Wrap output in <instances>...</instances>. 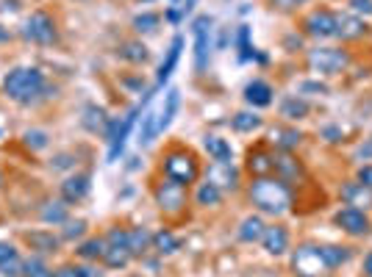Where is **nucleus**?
<instances>
[{"label": "nucleus", "instance_id": "nucleus-1", "mask_svg": "<svg viewBox=\"0 0 372 277\" xmlns=\"http://www.w3.org/2000/svg\"><path fill=\"white\" fill-rule=\"evenodd\" d=\"M247 194L261 214L283 216L292 208V186L281 178H253Z\"/></svg>", "mask_w": 372, "mask_h": 277}, {"label": "nucleus", "instance_id": "nucleus-2", "mask_svg": "<svg viewBox=\"0 0 372 277\" xmlns=\"http://www.w3.org/2000/svg\"><path fill=\"white\" fill-rule=\"evenodd\" d=\"M3 92L9 94L14 103L28 106V103H34L36 97L45 92V75L36 67H14L3 78Z\"/></svg>", "mask_w": 372, "mask_h": 277}, {"label": "nucleus", "instance_id": "nucleus-3", "mask_svg": "<svg viewBox=\"0 0 372 277\" xmlns=\"http://www.w3.org/2000/svg\"><path fill=\"white\" fill-rule=\"evenodd\" d=\"M164 178L175 181L181 186L195 183L201 178V164H198V155L186 147H172L164 155Z\"/></svg>", "mask_w": 372, "mask_h": 277}, {"label": "nucleus", "instance_id": "nucleus-4", "mask_svg": "<svg viewBox=\"0 0 372 277\" xmlns=\"http://www.w3.org/2000/svg\"><path fill=\"white\" fill-rule=\"evenodd\" d=\"M350 64V56L339 47H314L308 50V67L317 75H339Z\"/></svg>", "mask_w": 372, "mask_h": 277}, {"label": "nucleus", "instance_id": "nucleus-5", "mask_svg": "<svg viewBox=\"0 0 372 277\" xmlns=\"http://www.w3.org/2000/svg\"><path fill=\"white\" fill-rule=\"evenodd\" d=\"M292 269H295L298 277H322L325 272H331L328 264H325V258H322V252H320V247L311 244L300 247L292 255Z\"/></svg>", "mask_w": 372, "mask_h": 277}, {"label": "nucleus", "instance_id": "nucleus-6", "mask_svg": "<svg viewBox=\"0 0 372 277\" xmlns=\"http://www.w3.org/2000/svg\"><path fill=\"white\" fill-rule=\"evenodd\" d=\"M153 197H156V205L164 211V214H181L186 208V186L175 183V181H162L153 188Z\"/></svg>", "mask_w": 372, "mask_h": 277}, {"label": "nucleus", "instance_id": "nucleus-7", "mask_svg": "<svg viewBox=\"0 0 372 277\" xmlns=\"http://www.w3.org/2000/svg\"><path fill=\"white\" fill-rule=\"evenodd\" d=\"M334 225H337L342 233L353 236V239H359V236H367V233L372 230L370 216L364 214L361 208H353V205H344V208H339L337 214H334Z\"/></svg>", "mask_w": 372, "mask_h": 277}, {"label": "nucleus", "instance_id": "nucleus-8", "mask_svg": "<svg viewBox=\"0 0 372 277\" xmlns=\"http://www.w3.org/2000/svg\"><path fill=\"white\" fill-rule=\"evenodd\" d=\"M23 33H26V39H31L34 45H50V42L56 39V23H53V17H50L47 11H34V14L26 20Z\"/></svg>", "mask_w": 372, "mask_h": 277}, {"label": "nucleus", "instance_id": "nucleus-9", "mask_svg": "<svg viewBox=\"0 0 372 277\" xmlns=\"http://www.w3.org/2000/svg\"><path fill=\"white\" fill-rule=\"evenodd\" d=\"M303 31L314 39H331L337 36V11L331 9H314L303 20Z\"/></svg>", "mask_w": 372, "mask_h": 277}, {"label": "nucleus", "instance_id": "nucleus-10", "mask_svg": "<svg viewBox=\"0 0 372 277\" xmlns=\"http://www.w3.org/2000/svg\"><path fill=\"white\" fill-rule=\"evenodd\" d=\"M192 31H195V69L203 72L208 67V50H211V17L201 14L192 23Z\"/></svg>", "mask_w": 372, "mask_h": 277}, {"label": "nucleus", "instance_id": "nucleus-11", "mask_svg": "<svg viewBox=\"0 0 372 277\" xmlns=\"http://www.w3.org/2000/svg\"><path fill=\"white\" fill-rule=\"evenodd\" d=\"M139 111H142V106H136L131 108L120 125H117V130H114V136H111V142H108V161H117V155L123 153V147H125V139H128V133H131V128H134L136 117H139Z\"/></svg>", "mask_w": 372, "mask_h": 277}, {"label": "nucleus", "instance_id": "nucleus-12", "mask_svg": "<svg viewBox=\"0 0 372 277\" xmlns=\"http://www.w3.org/2000/svg\"><path fill=\"white\" fill-rule=\"evenodd\" d=\"M178 106H181V92L178 89H169L164 94V103L159 106V108H153V120H156V136L159 133H164L172 123V117L178 114Z\"/></svg>", "mask_w": 372, "mask_h": 277}, {"label": "nucleus", "instance_id": "nucleus-13", "mask_svg": "<svg viewBox=\"0 0 372 277\" xmlns=\"http://www.w3.org/2000/svg\"><path fill=\"white\" fill-rule=\"evenodd\" d=\"M272 161H275V178H281V181H286V183L303 178V166H300V161L292 153L278 150V153H272Z\"/></svg>", "mask_w": 372, "mask_h": 277}, {"label": "nucleus", "instance_id": "nucleus-14", "mask_svg": "<svg viewBox=\"0 0 372 277\" xmlns=\"http://www.w3.org/2000/svg\"><path fill=\"white\" fill-rule=\"evenodd\" d=\"M247 172L253 175V178H270L272 172H275V161H272V153L267 147H253L250 153H247Z\"/></svg>", "mask_w": 372, "mask_h": 277}, {"label": "nucleus", "instance_id": "nucleus-15", "mask_svg": "<svg viewBox=\"0 0 372 277\" xmlns=\"http://www.w3.org/2000/svg\"><path fill=\"white\" fill-rule=\"evenodd\" d=\"M367 33V23L356 14H337V39L342 42H353L361 39Z\"/></svg>", "mask_w": 372, "mask_h": 277}, {"label": "nucleus", "instance_id": "nucleus-16", "mask_svg": "<svg viewBox=\"0 0 372 277\" xmlns=\"http://www.w3.org/2000/svg\"><path fill=\"white\" fill-rule=\"evenodd\" d=\"M261 247L270 255H283L289 249V230L283 225H267V230L261 236Z\"/></svg>", "mask_w": 372, "mask_h": 277}, {"label": "nucleus", "instance_id": "nucleus-17", "mask_svg": "<svg viewBox=\"0 0 372 277\" xmlns=\"http://www.w3.org/2000/svg\"><path fill=\"white\" fill-rule=\"evenodd\" d=\"M89 194V175H69L67 181L62 183V200L72 205V203H78V200H84Z\"/></svg>", "mask_w": 372, "mask_h": 277}, {"label": "nucleus", "instance_id": "nucleus-18", "mask_svg": "<svg viewBox=\"0 0 372 277\" xmlns=\"http://www.w3.org/2000/svg\"><path fill=\"white\" fill-rule=\"evenodd\" d=\"M342 200H344V205H353V208H370L372 205V188L367 186H361L359 181L356 183H347L342 186Z\"/></svg>", "mask_w": 372, "mask_h": 277}, {"label": "nucleus", "instance_id": "nucleus-19", "mask_svg": "<svg viewBox=\"0 0 372 277\" xmlns=\"http://www.w3.org/2000/svg\"><path fill=\"white\" fill-rule=\"evenodd\" d=\"M272 86L267 81H250L247 86H244V100L253 106V108H267L272 106Z\"/></svg>", "mask_w": 372, "mask_h": 277}, {"label": "nucleus", "instance_id": "nucleus-20", "mask_svg": "<svg viewBox=\"0 0 372 277\" xmlns=\"http://www.w3.org/2000/svg\"><path fill=\"white\" fill-rule=\"evenodd\" d=\"M0 275L3 277H20L23 275V261L20 252L9 242H0Z\"/></svg>", "mask_w": 372, "mask_h": 277}, {"label": "nucleus", "instance_id": "nucleus-21", "mask_svg": "<svg viewBox=\"0 0 372 277\" xmlns=\"http://www.w3.org/2000/svg\"><path fill=\"white\" fill-rule=\"evenodd\" d=\"M264 230H267V225H264V219L259 214H250L242 219V225H239V242H244V244H253V242H261V236H264Z\"/></svg>", "mask_w": 372, "mask_h": 277}, {"label": "nucleus", "instance_id": "nucleus-22", "mask_svg": "<svg viewBox=\"0 0 372 277\" xmlns=\"http://www.w3.org/2000/svg\"><path fill=\"white\" fill-rule=\"evenodd\" d=\"M181 47H184V36H175V39H172V45H169V50H167V59L162 62V67H159V75H156V84H159V86H164V84L169 81V75H172L175 64H178V59H181Z\"/></svg>", "mask_w": 372, "mask_h": 277}, {"label": "nucleus", "instance_id": "nucleus-23", "mask_svg": "<svg viewBox=\"0 0 372 277\" xmlns=\"http://www.w3.org/2000/svg\"><path fill=\"white\" fill-rule=\"evenodd\" d=\"M203 147H205V153L211 155L217 164H231V161H234V150H231V145H228L225 139H220V136H205Z\"/></svg>", "mask_w": 372, "mask_h": 277}, {"label": "nucleus", "instance_id": "nucleus-24", "mask_svg": "<svg viewBox=\"0 0 372 277\" xmlns=\"http://www.w3.org/2000/svg\"><path fill=\"white\" fill-rule=\"evenodd\" d=\"M270 136H272V145H275L278 150H286V153H292V150L303 142L300 130H295V128H275Z\"/></svg>", "mask_w": 372, "mask_h": 277}, {"label": "nucleus", "instance_id": "nucleus-25", "mask_svg": "<svg viewBox=\"0 0 372 277\" xmlns=\"http://www.w3.org/2000/svg\"><path fill=\"white\" fill-rule=\"evenodd\" d=\"M131 249L128 247H117V244H108L106 247V252H103V264L108 266V269H125L128 264H131Z\"/></svg>", "mask_w": 372, "mask_h": 277}, {"label": "nucleus", "instance_id": "nucleus-26", "mask_svg": "<svg viewBox=\"0 0 372 277\" xmlns=\"http://www.w3.org/2000/svg\"><path fill=\"white\" fill-rule=\"evenodd\" d=\"M195 203H198L201 208H214V205H220V203H222V188H220V186H214L211 181H205V183L198 186Z\"/></svg>", "mask_w": 372, "mask_h": 277}, {"label": "nucleus", "instance_id": "nucleus-27", "mask_svg": "<svg viewBox=\"0 0 372 277\" xmlns=\"http://www.w3.org/2000/svg\"><path fill=\"white\" fill-rule=\"evenodd\" d=\"M320 252H322V258H325V264H328V269H339L342 264H347L350 261V247H339V244H322L320 247Z\"/></svg>", "mask_w": 372, "mask_h": 277}, {"label": "nucleus", "instance_id": "nucleus-28", "mask_svg": "<svg viewBox=\"0 0 372 277\" xmlns=\"http://www.w3.org/2000/svg\"><path fill=\"white\" fill-rule=\"evenodd\" d=\"M308 111H311V108H308V103H305L303 97H286L283 106H281V117H286V120H292V123L305 120Z\"/></svg>", "mask_w": 372, "mask_h": 277}, {"label": "nucleus", "instance_id": "nucleus-29", "mask_svg": "<svg viewBox=\"0 0 372 277\" xmlns=\"http://www.w3.org/2000/svg\"><path fill=\"white\" fill-rule=\"evenodd\" d=\"M42 222H45V225H64V222H67V203H64V200L45 203V208H42Z\"/></svg>", "mask_w": 372, "mask_h": 277}, {"label": "nucleus", "instance_id": "nucleus-30", "mask_svg": "<svg viewBox=\"0 0 372 277\" xmlns=\"http://www.w3.org/2000/svg\"><path fill=\"white\" fill-rule=\"evenodd\" d=\"M231 128L237 133H253V130L261 128V117L253 114V111H239V114H234V120H231Z\"/></svg>", "mask_w": 372, "mask_h": 277}, {"label": "nucleus", "instance_id": "nucleus-31", "mask_svg": "<svg viewBox=\"0 0 372 277\" xmlns=\"http://www.w3.org/2000/svg\"><path fill=\"white\" fill-rule=\"evenodd\" d=\"M153 249H156L159 255H172V252L181 249V242H178L175 233H169V230H159V233L153 236Z\"/></svg>", "mask_w": 372, "mask_h": 277}, {"label": "nucleus", "instance_id": "nucleus-32", "mask_svg": "<svg viewBox=\"0 0 372 277\" xmlns=\"http://www.w3.org/2000/svg\"><path fill=\"white\" fill-rule=\"evenodd\" d=\"M153 244V236L145 230V227H134V230H128V249H131V255H142L147 247Z\"/></svg>", "mask_w": 372, "mask_h": 277}, {"label": "nucleus", "instance_id": "nucleus-33", "mask_svg": "<svg viewBox=\"0 0 372 277\" xmlns=\"http://www.w3.org/2000/svg\"><path fill=\"white\" fill-rule=\"evenodd\" d=\"M120 59H125V62L131 64H145L150 59V53H147V47H145L142 42H125V45L120 47Z\"/></svg>", "mask_w": 372, "mask_h": 277}, {"label": "nucleus", "instance_id": "nucleus-34", "mask_svg": "<svg viewBox=\"0 0 372 277\" xmlns=\"http://www.w3.org/2000/svg\"><path fill=\"white\" fill-rule=\"evenodd\" d=\"M106 247H108V242L103 236H95V239H89V242H84V244L78 247V255L86 258V261H98V258H103Z\"/></svg>", "mask_w": 372, "mask_h": 277}, {"label": "nucleus", "instance_id": "nucleus-35", "mask_svg": "<svg viewBox=\"0 0 372 277\" xmlns=\"http://www.w3.org/2000/svg\"><path fill=\"white\" fill-rule=\"evenodd\" d=\"M28 244L34 247V249H39V252H53L56 247H59V239L53 236V233H28Z\"/></svg>", "mask_w": 372, "mask_h": 277}, {"label": "nucleus", "instance_id": "nucleus-36", "mask_svg": "<svg viewBox=\"0 0 372 277\" xmlns=\"http://www.w3.org/2000/svg\"><path fill=\"white\" fill-rule=\"evenodd\" d=\"M159 23H162V17L153 14V11H145V14H136L134 17V28L139 33H153L159 28Z\"/></svg>", "mask_w": 372, "mask_h": 277}, {"label": "nucleus", "instance_id": "nucleus-37", "mask_svg": "<svg viewBox=\"0 0 372 277\" xmlns=\"http://www.w3.org/2000/svg\"><path fill=\"white\" fill-rule=\"evenodd\" d=\"M84 125H86L89 130H101L103 125H108V120H106V111L98 108V106H86V120H84Z\"/></svg>", "mask_w": 372, "mask_h": 277}, {"label": "nucleus", "instance_id": "nucleus-38", "mask_svg": "<svg viewBox=\"0 0 372 277\" xmlns=\"http://www.w3.org/2000/svg\"><path fill=\"white\" fill-rule=\"evenodd\" d=\"M23 275L26 277H53V272H50L39 258H28V261H23Z\"/></svg>", "mask_w": 372, "mask_h": 277}, {"label": "nucleus", "instance_id": "nucleus-39", "mask_svg": "<svg viewBox=\"0 0 372 277\" xmlns=\"http://www.w3.org/2000/svg\"><path fill=\"white\" fill-rule=\"evenodd\" d=\"M53 277H92V269L78 266V264H67V266H59Z\"/></svg>", "mask_w": 372, "mask_h": 277}, {"label": "nucleus", "instance_id": "nucleus-40", "mask_svg": "<svg viewBox=\"0 0 372 277\" xmlns=\"http://www.w3.org/2000/svg\"><path fill=\"white\" fill-rule=\"evenodd\" d=\"M23 139H26V145H28L31 150H45V147H47V133H45V130H28Z\"/></svg>", "mask_w": 372, "mask_h": 277}, {"label": "nucleus", "instance_id": "nucleus-41", "mask_svg": "<svg viewBox=\"0 0 372 277\" xmlns=\"http://www.w3.org/2000/svg\"><path fill=\"white\" fill-rule=\"evenodd\" d=\"M67 227H64V239L72 242V239H81L84 236V230H86V222L84 219H75V222H64Z\"/></svg>", "mask_w": 372, "mask_h": 277}, {"label": "nucleus", "instance_id": "nucleus-42", "mask_svg": "<svg viewBox=\"0 0 372 277\" xmlns=\"http://www.w3.org/2000/svg\"><path fill=\"white\" fill-rule=\"evenodd\" d=\"M303 3H308V0H270V6L275 11H295V9H300Z\"/></svg>", "mask_w": 372, "mask_h": 277}, {"label": "nucleus", "instance_id": "nucleus-43", "mask_svg": "<svg viewBox=\"0 0 372 277\" xmlns=\"http://www.w3.org/2000/svg\"><path fill=\"white\" fill-rule=\"evenodd\" d=\"M350 9H353L356 14H364V17H370V14H372V0H350Z\"/></svg>", "mask_w": 372, "mask_h": 277}, {"label": "nucleus", "instance_id": "nucleus-44", "mask_svg": "<svg viewBox=\"0 0 372 277\" xmlns=\"http://www.w3.org/2000/svg\"><path fill=\"white\" fill-rule=\"evenodd\" d=\"M356 181H359L361 186H367V188H372V164H364V166L359 169Z\"/></svg>", "mask_w": 372, "mask_h": 277}, {"label": "nucleus", "instance_id": "nucleus-45", "mask_svg": "<svg viewBox=\"0 0 372 277\" xmlns=\"http://www.w3.org/2000/svg\"><path fill=\"white\" fill-rule=\"evenodd\" d=\"M322 133H325V136H328V142H334V145H337V142H342V133H339V128H325Z\"/></svg>", "mask_w": 372, "mask_h": 277}, {"label": "nucleus", "instance_id": "nucleus-46", "mask_svg": "<svg viewBox=\"0 0 372 277\" xmlns=\"http://www.w3.org/2000/svg\"><path fill=\"white\" fill-rule=\"evenodd\" d=\"M364 277H372V249L364 255Z\"/></svg>", "mask_w": 372, "mask_h": 277}, {"label": "nucleus", "instance_id": "nucleus-47", "mask_svg": "<svg viewBox=\"0 0 372 277\" xmlns=\"http://www.w3.org/2000/svg\"><path fill=\"white\" fill-rule=\"evenodd\" d=\"M303 89H308V92H320V94L328 92V89H325L322 84H303Z\"/></svg>", "mask_w": 372, "mask_h": 277}, {"label": "nucleus", "instance_id": "nucleus-48", "mask_svg": "<svg viewBox=\"0 0 372 277\" xmlns=\"http://www.w3.org/2000/svg\"><path fill=\"white\" fill-rule=\"evenodd\" d=\"M9 39H11L9 28H3V26H0V42H9Z\"/></svg>", "mask_w": 372, "mask_h": 277}]
</instances>
